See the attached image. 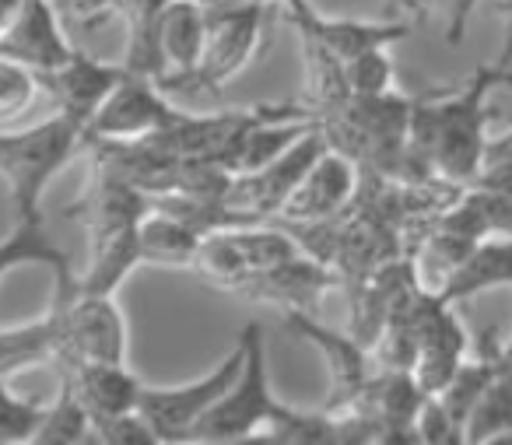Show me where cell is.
Here are the masks:
<instances>
[{"label": "cell", "instance_id": "f1b7e54d", "mask_svg": "<svg viewBox=\"0 0 512 445\" xmlns=\"http://www.w3.org/2000/svg\"><path fill=\"white\" fill-rule=\"evenodd\" d=\"M39 74L11 57H0V123H11L36 102Z\"/></svg>", "mask_w": 512, "mask_h": 445}, {"label": "cell", "instance_id": "9c48e42d", "mask_svg": "<svg viewBox=\"0 0 512 445\" xmlns=\"http://www.w3.org/2000/svg\"><path fill=\"white\" fill-rule=\"evenodd\" d=\"M285 316V326L295 333V337L309 340L313 347H320L327 354V368H330V393L323 410H344L358 400V393L365 389L369 375L376 372V361H372V351L355 340L351 333H337L330 326H320L313 319V312L302 309H288L281 312Z\"/></svg>", "mask_w": 512, "mask_h": 445}, {"label": "cell", "instance_id": "d4e9b609", "mask_svg": "<svg viewBox=\"0 0 512 445\" xmlns=\"http://www.w3.org/2000/svg\"><path fill=\"white\" fill-rule=\"evenodd\" d=\"M463 445H512V386L502 368L463 421Z\"/></svg>", "mask_w": 512, "mask_h": 445}, {"label": "cell", "instance_id": "30bf717a", "mask_svg": "<svg viewBox=\"0 0 512 445\" xmlns=\"http://www.w3.org/2000/svg\"><path fill=\"white\" fill-rule=\"evenodd\" d=\"M74 46L64 39L53 0H18L0 22V57H11L32 71H53L71 57Z\"/></svg>", "mask_w": 512, "mask_h": 445}, {"label": "cell", "instance_id": "7402d4cb", "mask_svg": "<svg viewBox=\"0 0 512 445\" xmlns=\"http://www.w3.org/2000/svg\"><path fill=\"white\" fill-rule=\"evenodd\" d=\"M92 242V260H88L85 274H74V291L78 295H113L123 281L130 277V270L141 263L137 253V228L113 235H99Z\"/></svg>", "mask_w": 512, "mask_h": 445}, {"label": "cell", "instance_id": "4dcf8cb0", "mask_svg": "<svg viewBox=\"0 0 512 445\" xmlns=\"http://www.w3.org/2000/svg\"><path fill=\"white\" fill-rule=\"evenodd\" d=\"M92 442H99V445H158V438H155V431H151V424L144 421L141 410H127V414L95 421Z\"/></svg>", "mask_w": 512, "mask_h": 445}, {"label": "cell", "instance_id": "ac0fdd59", "mask_svg": "<svg viewBox=\"0 0 512 445\" xmlns=\"http://www.w3.org/2000/svg\"><path fill=\"white\" fill-rule=\"evenodd\" d=\"M204 22V0H165L162 8L155 11V43L158 53H162L165 78L197 67L200 46H204Z\"/></svg>", "mask_w": 512, "mask_h": 445}, {"label": "cell", "instance_id": "7c38bea8", "mask_svg": "<svg viewBox=\"0 0 512 445\" xmlns=\"http://www.w3.org/2000/svg\"><path fill=\"white\" fill-rule=\"evenodd\" d=\"M327 288H341L337 270H330L327 263L313 260L306 253H295L292 260L253 274L246 284L235 288V295L256 305H274L281 312L288 309L313 312V305L327 295Z\"/></svg>", "mask_w": 512, "mask_h": 445}, {"label": "cell", "instance_id": "6da1fadb", "mask_svg": "<svg viewBox=\"0 0 512 445\" xmlns=\"http://www.w3.org/2000/svg\"><path fill=\"white\" fill-rule=\"evenodd\" d=\"M502 85V67H474L463 85L432 88L428 95L411 99L407 116V148L432 176L453 186H470L484 165V130L491 109L488 95Z\"/></svg>", "mask_w": 512, "mask_h": 445}, {"label": "cell", "instance_id": "9a60e30c", "mask_svg": "<svg viewBox=\"0 0 512 445\" xmlns=\"http://www.w3.org/2000/svg\"><path fill=\"white\" fill-rule=\"evenodd\" d=\"M285 15L295 25L299 36H309L334 53L341 64L351 57L372 50V46H393L414 32L411 22H390V25H369V22H334V18H320L306 0H285Z\"/></svg>", "mask_w": 512, "mask_h": 445}, {"label": "cell", "instance_id": "5bb4252c", "mask_svg": "<svg viewBox=\"0 0 512 445\" xmlns=\"http://www.w3.org/2000/svg\"><path fill=\"white\" fill-rule=\"evenodd\" d=\"M123 74H127L123 64H102V60L88 57V53L71 50V57L64 64H57L53 71H39V85L50 88V95L57 99V113L88 127L95 109L120 85Z\"/></svg>", "mask_w": 512, "mask_h": 445}, {"label": "cell", "instance_id": "277c9868", "mask_svg": "<svg viewBox=\"0 0 512 445\" xmlns=\"http://www.w3.org/2000/svg\"><path fill=\"white\" fill-rule=\"evenodd\" d=\"M242 344V368L232 386L204 410L190 428L186 442H253L256 431L271 421L281 400L271 393V375H267V351L260 323H246L239 333Z\"/></svg>", "mask_w": 512, "mask_h": 445}, {"label": "cell", "instance_id": "1f68e13d", "mask_svg": "<svg viewBox=\"0 0 512 445\" xmlns=\"http://www.w3.org/2000/svg\"><path fill=\"white\" fill-rule=\"evenodd\" d=\"M502 379L512 386V358H502Z\"/></svg>", "mask_w": 512, "mask_h": 445}, {"label": "cell", "instance_id": "8fae6325", "mask_svg": "<svg viewBox=\"0 0 512 445\" xmlns=\"http://www.w3.org/2000/svg\"><path fill=\"white\" fill-rule=\"evenodd\" d=\"M358 183H362V169L348 155H341V151L323 148L316 155V162L306 169V176L288 193L281 214H274V218H285V221L334 218V214H341L355 200Z\"/></svg>", "mask_w": 512, "mask_h": 445}, {"label": "cell", "instance_id": "ffe728a7", "mask_svg": "<svg viewBox=\"0 0 512 445\" xmlns=\"http://www.w3.org/2000/svg\"><path fill=\"white\" fill-rule=\"evenodd\" d=\"M25 263H46L57 274V295H71L74 291V270L67 253L50 239L43 218H18V225L8 232V239H0V277H8L15 267Z\"/></svg>", "mask_w": 512, "mask_h": 445}, {"label": "cell", "instance_id": "7a4b0ae2", "mask_svg": "<svg viewBox=\"0 0 512 445\" xmlns=\"http://www.w3.org/2000/svg\"><path fill=\"white\" fill-rule=\"evenodd\" d=\"M85 144V127L71 116L57 113L25 130H0V179L15 200L18 218H43V200L50 179Z\"/></svg>", "mask_w": 512, "mask_h": 445}, {"label": "cell", "instance_id": "cb8c5ba5", "mask_svg": "<svg viewBox=\"0 0 512 445\" xmlns=\"http://www.w3.org/2000/svg\"><path fill=\"white\" fill-rule=\"evenodd\" d=\"M57 354V312L25 326H4L0 330V379L25 372L36 365H53Z\"/></svg>", "mask_w": 512, "mask_h": 445}, {"label": "cell", "instance_id": "52a82bcc", "mask_svg": "<svg viewBox=\"0 0 512 445\" xmlns=\"http://www.w3.org/2000/svg\"><path fill=\"white\" fill-rule=\"evenodd\" d=\"M323 148H327V141H323L320 127H309L306 134H302L285 155L274 158L271 165L246 172V176H232V183H228V190H225V204L232 207L246 225H256V221H267V218H274V214H281L288 193L306 176V169L316 162V155H320Z\"/></svg>", "mask_w": 512, "mask_h": 445}, {"label": "cell", "instance_id": "4316f807", "mask_svg": "<svg viewBox=\"0 0 512 445\" xmlns=\"http://www.w3.org/2000/svg\"><path fill=\"white\" fill-rule=\"evenodd\" d=\"M46 403L32 396H15L4 379H0V445H22L32 442L43 424Z\"/></svg>", "mask_w": 512, "mask_h": 445}, {"label": "cell", "instance_id": "603a6c76", "mask_svg": "<svg viewBox=\"0 0 512 445\" xmlns=\"http://www.w3.org/2000/svg\"><path fill=\"white\" fill-rule=\"evenodd\" d=\"M253 442H278V445H344L341 417L334 410H299L278 403L271 421L256 431Z\"/></svg>", "mask_w": 512, "mask_h": 445}, {"label": "cell", "instance_id": "3957f363", "mask_svg": "<svg viewBox=\"0 0 512 445\" xmlns=\"http://www.w3.org/2000/svg\"><path fill=\"white\" fill-rule=\"evenodd\" d=\"M264 39V4L260 0H218L207 4L204 46L193 71L162 78L165 92H207L221 95V88L256 57Z\"/></svg>", "mask_w": 512, "mask_h": 445}, {"label": "cell", "instance_id": "484cf974", "mask_svg": "<svg viewBox=\"0 0 512 445\" xmlns=\"http://www.w3.org/2000/svg\"><path fill=\"white\" fill-rule=\"evenodd\" d=\"M39 445H81L92 442V417L81 407V400L71 393L64 379H60V393L53 403H46L43 424H39L36 438Z\"/></svg>", "mask_w": 512, "mask_h": 445}, {"label": "cell", "instance_id": "2e32d148", "mask_svg": "<svg viewBox=\"0 0 512 445\" xmlns=\"http://www.w3.org/2000/svg\"><path fill=\"white\" fill-rule=\"evenodd\" d=\"M463 358H467V330L453 316V305H446L435 295V305L428 309L425 326H421L411 375L418 379V386L425 393H439L453 379V372L460 368Z\"/></svg>", "mask_w": 512, "mask_h": 445}, {"label": "cell", "instance_id": "d6986e66", "mask_svg": "<svg viewBox=\"0 0 512 445\" xmlns=\"http://www.w3.org/2000/svg\"><path fill=\"white\" fill-rule=\"evenodd\" d=\"M498 284H512V235H488V239H477L467 249V256L460 260V267L446 277L435 295L446 305L470 302L474 295Z\"/></svg>", "mask_w": 512, "mask_h": 445}, {"label": "cell", "instance_id": "5b68a950", "mask_svg": "<svg viewBox=\"0 0 512 445\" xmlns=\"http://www.w3.org/2000/svg\"><path fill=\"white\" fill-rule=\"evenodd\" d=\"M53 312H57V354H53L57 368L127 358V323L113 295L71 291V295H57Z\"/></svg>", "mask_w": 512, "mask_h": 445}, {"label": "cell", "instance_id": "d6a6232c", "mask_svg": "<svg viewBox=\"0 0 512 445\" xmlns=\"http://www.w3.org/2000/svg\"><path fill=\"white\" fill-rule=\"evenodd\" d=\"M18 0H0V22H4V18H8V11L15 8Z\"/></svg>", "mask_w": 512, "mask_h": 445}, {"label": "cell", "instance_id": "ba28073f", "mask_svg": "<svg viewBox=\"0 0 512 445\" xmlns=\"http://www.w3.org/2000/svg\"><path fill=\"white\" fill-rule=\"evenodd\" d=\"M165 88L144 74H123V81L106 95L85 127V141H141L155 130L179 120Z\"/></svg>", "mask_w": 512, "mask_h": 445}, {"label": "cell", "instance_id": "44dd1931", "mask_svg": "<svg viewBox=\"0 0 512 445\" xmlns=\"http://www.w3.org/2000/svg\"><path fill=\"white\" fill-rule=\"evenodd\" d=\"M200 239L204 235L197 228L158 211V207H148V214L137 225V253H141V263H158V267H193Z\"/></svg>", "mask_w": 512, "mask_h": 445}, {"label": "cell", "instance_id": "8992f818", "mask_svg": "<svg viewBox=\"0 0 512 445\" xmlns=\"http://www.w3.org/2000/svg\"><path fill=\"white\" fill-rule=\"evenodd\" d=\"M242 368V344L235 340L232 351L221 358L218 368L204 375V379L190 382V386H144L141 400H137V410L144 414V421L151 424L158 445H176L186 442L193 424L204 417V410L232 386V379Z\"/></svg>", "mask_w": 512, "mask_h": 445}, {"label": "cell", "instance_id": "e0dca14e", "mask_svg": "<svg viewBox=\"0 0 512 445\" xmlns=\"http://www.w3.org/2000/svg\"><path fill=\"white\" fill-rule=\"evenodd\" d=\"M60 379L81 400V407L88 410L92 424L116 414H127V410H137V400H141V389H144V382L123 361H88V365L60 368Z\"/></svg>", "mask_w": 512, "mask_h": 445}, {"label": "cell", "instance_id": "836d02e7", "mask_svg": "<svg viewBox=\"0 0 512 445\" xmlns=\"http://www.w3.org/2000/svg\"><path fill=\"white\" fill-rule=\"evenodd\" d=\"M502 358H512V333L502 340Z\"/></svg>", "mask_w": 512, "mask_h": 445}, {"label": "cell", "instance_id": "f546056e", "mask_svg": "<svg viewBox=\"0 0 512 445\" xmlns=\"http://www.w3.org/2000/svg\"><path fill=\"white\" fill-rule=\"evenodd\" d=\"M414 442L421 445H460L463 442V428L453 421L442 400L435 393H428L421 400L418 414H414Z\"/></svg>", "mask_w": 512, "mask_h": 445}, {"label": "cell", "instance_id": "83f0119b", "mask_svg": "<svg viewBox=\"0 0 512 445\" xmlns=\"http://www.w3.org/2000/svg\"><path fill=\"white\" fill-rule=\"evenodd\" d=\"M390 46H372V50L358 53L344 64V85L348 95H386L393 92V60H390Z\"/></svg>", "mask_w": 512, "mask_h": 445}, {"label": "cell", "instance_id": "4fadbf2b", "mask_svg": "<svg viewBox=\"0 0 512 445\" xmlns=\"http://www.w3.org/2000/svg\"><path fill=\"white\" fill-rule=\"evenodd\" d=\"M425 389L418 386L407 368H379L369 375L365 389L358 393V400L344 410H358L365 414L379 431V445H397V442H414V414H418Z\"/></svg>", "mask_w": 512, "mask_h": 445}]
</instances>
